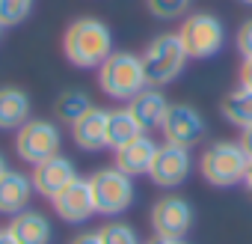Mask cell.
Wrapping results in <instances>:
<instances>
[{"instance_id": "obj_1", "label": "cell", "mask_w": 252, "mask_h": 244, "mask_svg": "<svg viewBox=\"0 0 252 244\" xmlns=\"http://www.w3.org/2000/svg\"><path fill=\"white\" fill-rule=\"evenodd\" d=\"M113 30L95 18V15H80L74 18L65 33H63V54L74 69H101V63L113 54Z\"/></svg>"}, {"instance_id": "obj_2", "label": "cell", "mask_w": 252, "mask_h": 244, "mask_svg": "<svg viewBox=\"0 0 252 244\" xmlns=\"http://www.w3.org/2000/svg\"><path fill=\"white\" fill-rule=\"evenodd\" d=\"M98 86L107 98L113 101H131L134 95H140L149 81H146V69L140 54L131 51H113L101 69H98Z\"/></svg>"}, {"instance_id": "obj_3", "label": "cell", "mask_w": 252, "mask_h": 244, "mask_svg": "<svg viewBox=\"0 0 252 244\" xmlns=\"http://www.w3.org/2000/svg\"><path fill=\"white\" fill-rule=\"evenodd\" d=\"M140 60H143V69H146L149 86L163 89V86H169L172 81L181 78V72H184V66H187L190 57H187L184 42H181L178 33H158L146 45V51L140 54Z\"/></svg>"}, {"instance_id": "obj_4", "label": "cell", "mask_w": 252, "mask_h": 244, "mask_svg": "<svg viewBox=\"0 0 252 244\" xmlns=\"http://www.w3.org/2000/svg\"><path fill=\"white\" fill-rule=\"evenodd\" d=\"M246 167H249V158H246V152L240 149L237 140H217L199 158V173L211 188L243 185Z\"/></svg>"}, {"instance_id": "obj_5", "label": "cell", "mask_w": 252, "mask_h": 244, "mask_svg": "<svg viewBox=\"0 0 252 244\" xmlns=\"http://www.w3.org/2000/svg\"><path fill=\"white\" fill-rule=\"evenodd\" d=\"M89 179V191H92V203H95V214L104 217H119L134 205L137 188L134 179L125 176L119 167H101L95 170Z\"/></svg>"}, {"instance_id": "obj_6", "label": "cell", "mask_w": 252, "mask_h": 244, "mask_svg": "<svg viewBox=\"0 0 252 244\" xmlns=\"http://www.w3.org/2000/svg\"><path fill=\"white\" fill-rule=\"evenodd\" d=\"M178 36L190 60H211L225 45V24L214 12H190L181 18Z\"/></svg>"}, {"instance_id": "obj_7", "label": "cell", "mask_w": 252, "mask_h": 244, "mask_svg": "<svg viewBox=\"0 0 252 244\" xmlns=\"http://www.w3.org/2000/svg\"><path fill=\"white\" fill-rule=\"evenodd\" d=\"M60 149H63V134H60V125L54 119H39V116L33 119L30 116L15 131V155L30 167L60 155Z\"/></svg>"}, {"instance_id": "obj_8", "label": "cell", "mask_w": 252, "mask_h": 244, "mask_svg": "<svg viewBox=\"0 0 252 244\" xmlns=\"http://www.w3.org/2000/svg\"><path fill=\"white\" fill-rule=\"evenodd\" d=\"M193 220H196V211L190 200H184L181 194H163L160 200H155L149 211L152 232L166 238H187L193 229Z\"/></svg>"}, {"instance_id": "obj_9", "label": "cell", "mask_w": 252, "mask_h": 244, "mask_svg": "<svg viewBox=\"0 0 252 244\" xmlns=\"http://www.w3.org/2000/svg\"><path fill=\"white\" fill-rule=\"evenodd\" d=\"M193 173V155L187 146H178V143H160L158 146V155L152 161V170H149V179L152 185L163 188V191H172L178 185H184Z\"/></svg>"}, {"instance_id": "obj_10", "label": "cell", "mask_w": 252, "mask_h": 244, "mask_svg": "<svg viewBox=\"0 0 252 244\" xmlns=\"http://www.w3.org/2000/svg\"><path fill=\"white\" fill-rule=\"evenodd\" d=\"M160 131H163V140L166 143H178V146H187L190 149V146H196L208 134V122H205V116L193 104H184L181 101V104H172L169 107Z\"/></svg>"}, {"instance_id": "obj_11", "label": "cell", "mask_w": 252, "mask_h": 244, "mask_svg": "<svg viewBox=\"0 0 252 244\" xmlns=\"http://www.w3.org/2000/svg\"><path fill=\"white\" fill-rule=\"evenodd\" d=\"M30 179H33V188H36L39 197L54 200L60 191H65V188L77 179V167H74L71 158H65V155L60 152V155H54V158L36 164L33 173H30Z\"/></svg>"}, {"instance_id": "obj_12", "label": "cell", "mask_w": 252, "mask_h": 244, "mask_svg": "<svg viewBox=\"0 0 252 244\" xmlns=\"http://www.w3.org/2000/svg\"><path fill=\"white\" fill-rule=\"evenodd\" d=\"M54 214L65 223H83L95 214V203H92V191H89V179H74L65 191H60L54 200Z\"/></svg>"}, {"instance_id": "obj_13", "label": "cell", "mask_w": 252, "mask_h": 244, "mask_svg": "<svg viewBox=\"0 0 252 244\" xmlns=\"http://www.w3.org/2000/svg\"><path fill=\"white\" fill-rule=\"evenodd\" d=\"M107 113L104 107H89L80 119L71 122V140L80 152H101L107 149Z\"/></svg>"}, {"instance_id": "obj_14", "label": "cell", "mask_w": 252, "mask_h": 244, "mask_svg": "<svg viewBox=\"0 0 252 244\" xmlns=\"http://www.w3.org/2000/svg\"><path fill=\"white\" fill-rule=\"evenodd\" d=\"M158 146H160V143H155L149 134H143V137L131 140L128 146H122V149L113 152V167H119L125 176H131V179L149 176L152 161H155V155H158Z\"/></svg>"}, {"instance_id": "obj_15", "label": "cell", "mask_w": 252, "mask_h": 244, "mask_svg": "<svg viewBox=\"0 0 252 244\" xmlns=\"http://www.w3.org/2000/svg\"><path fill=\"white\" fill-rule=\"evenodd\" d=\"M33 194H36V188H33V179L27 173L6 170L0 176V214H6V217L21 214L24 208H30Z\"/></svg>"}, {"instance_id": "obj_16", "label": "cell", "mask_w": 252, "mask_h": 244, "mask_svg": "<svg viewBox=\"0 0 252 244\" xmlns=\"http://www.w3.org/2000/svg\"><path fill=\"white\" fill-rule=\"evenodd\" d=\"M6 232L18 241V244H51L54 238V223L45 211L39 208H24L21 214L9 217Z\"/></svg>"}, {"instance_id": "obj_17", "label": "cell", "mask_w": 252, "mask_h": 244, "mask_svg": "<svg viewBox=\"0 0 252 244\" xmlns=\"http://www.w3.org/2000/svg\"><path fill=\"white\" fill-rule=\"evenodd\" d=\"M128 107H131L134 116L143 122V128H146V131H155V128L163 125V119H166L172 101L163 95V89H158V86H146L140 95H134V98L128 101Z\"/></svg>"}, {"instance_id": "obj_18", "label": "cell", "mask_w": 252, "mask_h": 244, "mask_svg": "<svg viewBox=\"0 0 252 244\" xmlns=\"http://www.w3.org/2000/svg\"><path fill=\"white\" fill-rule=\"evenodd\" d=\"M149 134L143 128V122L134 116L131 107H113L107 113V149H122V146H128L131 140Z\"/></svg>"}, {"instance_id": "obj_19", "label": "cell", "mask_w": 252, "mask_h": 244, "mask_svg": "<svg viewBox=\"0 0 252 244\" xmlns=\"http://www.w3.org/2000/svg\"><path fill=\"white\" fill-rule=\"evenodd\" d=\"M30 116L33 104L21 86H0V131H18Z\"/></svg>"}, {"instance_id": "obj_20", "label": "cell", "mask_w": 252, "mask_h": 244, "mask_svg": "<svg viewBox=\"0 0 252 244\" xmlns=\"http://www.w3.org/2000/svg\"><path fill=\"white\" fill-rule=\"evenodd\" d=\"M220 113H222V119L228 122V125H234V128H249L252 125V89H246V86H234L231 92H225L222 95V101H220Z\"/></svg>"}, {"instance_id": "obj_21", "label": "cell", "mask_w": 252, "mask_h": 244, "mask_svg": "<svg viewBox=\"0 0 252 244\" xmlns=\"http://www.w3.org/2000/svg\"><path fill=\"white\" fill-rule=\"evenodd\" d=\"M89 107H95L92 95L86 89H65L57 101H54V116L60 122H65V125H71L74 119H80Z\"/></svg>"}, {"instance_id": "obj_22", "label": "cell", "mask_w": 252, "mask_h": 244, "mask_svg": "<svg viewBox=\"0 0 252 244\" xmlns=\"http://www.w3.org/2000/svg\"><path fill=\"white\" fill-rule=\"evenodd\" d=\"M98 235H101V244H143L137 226L128 223V220H119V217L107 220V223L98 229Z\"/></svg>"}, {"instance_id": "obj_23", "label": "cell", "mask_w": 252, "mask_h": 244, "mask_svg": "<svg viewBox=\"0 0 252 244\" xmlns=\"http://www.w3.org/2000/svg\"><path fill=\"white\" fill-rule=\"evenodd\" d=\"M193 0H146L149 15L160 18V21H178L184 15H190Z\"/></svg>"}, {"instance_id": "obj_24", "label": "cell", "mask_w": 252, "mask_h": 244, "mask_svg": "<svg viewBox=\"0 0 252 244\" xmlns=\"http://www.w3.org/2000/svg\"><path fill=\"white\" fill-rule=\"evenodd\" d=\"M36 0H0V24L3 27H18L30 18Z\"/></svg>"}, {"instance_id": "obj_25", "label": "cell", "mask_w": 252, "mask_h": 244, "mask_svg": "<svg viewBox=\"0 0 252 244\" xmlns=\"http://www.w3.org/2000/svg\"><path fill=\"white\" fill-rule=\"evenodd\" d=\"M234 45H237V51H240L243 60H252V18H246V21L237 27Z\"/></svg>"}, {"instance_id": "obj_26", "label": "cell", "mask_w": 252, "mask_h": 244, "mask_svg": "<svg viewBox=\"0 0 252 244\" xmlns=\"http://www.w3.org/2000/svg\"><path fill=\"white\" fill-rule=\"evenodd\" d=\"M68 244H101V235H98V229H83V232L71 235Z\"/></svg>"}, {"instance_id": "obj_27", "label": "cell", "mask_w": 252, "mask_h": 244, "mask_svg": "<svg viewBox=\"0 0 252 244\" xmlns=\"http://www.w3.org/2000/svg\"><path fill=\"white\" fill-rule=\"evenodd\" d=\"M237 78H240V86L252 89V60H243V63H240V72H237Z\"/></svg>"}, {"instance_id": "obj_28", "label": "cell", "mask_w": 252, "mask_h": 244, "mask_svg": "<svg viewBox=\"0 0 252 244\" xmlns=\"http://www.w3.org/2000/svg\"><path fill=\"white\" fill-rule=\"evenodd\" d=\"M237 143H240V149H243V152H246V158H249V161H252V125H249V128H243V131H240V137H237Z\"/></svg>"}, {"instance_id": "obj_29", "label": "cell", "mask_w": 252, "mask_h": 244, "mask_svg": "<svg viewBox=\"0 0 252 244\" xmlns=\"http://www.w3.org/2000/svg\"><path fill=\"white\" fill-rule=\"evenodd\" d=\"M143 244H190L187 238H166V235H152L149 241H143Z\"/></svg>"}, {"instance_id": "obj_30", "label": "cell", "mask_w": 252, "mask_h": 244, "mask_svg": "<svg viewBox=\"0 0 252 244\" xmlns=\"http://www.w3.org/2000/svg\"><path fill=\"white\" fill-rule=\"evenodd\" d=\"M243 188L252 194V161H249V167H246V176H243Z\"/></svg>"}, {"instance_id": "obj_31", "label": "cell", "mask_w": 252, "mask_h": 244, "mask_svg": "<svg viewBox=\"0 0 252 244\" xmlns=\"http://www.w3.org/2000/svg\"><path fill=\"white\" fill-rule=\"evenodd\" d=\"M0 244H18V241H15V238L6 232V229H0Z\"/></svg>"}, {"instance_id": "obj_32", "label": "cell", "mask_w": 252, "mask_h": 244, "mask_svg": "<svg viewBox=\"0 0 252 244\" xmlns=\"http://www.w3.org/2000/svg\"><path fill=\"white\" fill-rule=\"evenodd\" d=\"M6 170H9V161H6V155H3V152H0V176H3Z\"/></svg>"}, {"instance_id": "obj_33", "label": "cell", "mask_w": 252, "mask_h": 244, "mask_svg": "<svg viewBox=\"0 0 252 244\" xmlns=\"http://www.w3.org/2000/svg\"><path fill=\"white\" fill-rule=\"evenodd\" d=\"M240 3H246V6H252V0H240Z\"/></svg>"}, {"instance_id": "obj_34", "label": "cell", "mask_w": 252, "mask_h": 244, "mask_svg": "<svg viewBox=\"0 0 252 244\" xmlns=\"http://www.w3.org/2000/svg\"><path fill=\"white\" fill-rule=\"evenodd\" d=\"M3 30H6V27H3V24H0V36H3Z\"/></svg>"}]
</instances>
